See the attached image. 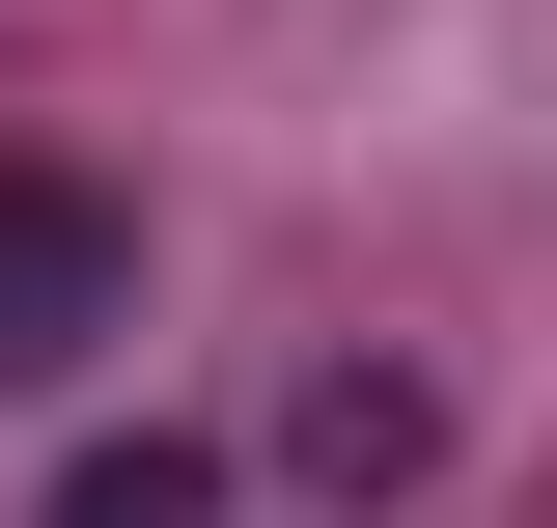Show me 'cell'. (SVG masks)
Returning a JSON list of instances; mask_svg holds the SVG:
<instances>
[{"label":"cell","instance_id":"obj_2","mask_svg":"<svg viewBox=\"0 0 557 528\" xmlns=\"http://www.w3.org/2000/svg\"><path fill=\"white\" fill-rule=\"evenodd\" d=\"M28 528H223V445H168V417H139V445H84Z\"/></svg>","mask_w":557,"mask_h":528},{"label":"cell","instance_id":"obj_3","mask_svg":"<svg viewBox=\"0 0 557 528\" xmlns=\"http://www.w3.org/2000/svg\"><path fill=\"white\" fill-rule=\"evenodd\" d=\"M278 445H307V473H335V501H391V473H418V390H391V362H335V390H307V417H278Z\"/></svg>","mask_w":557,"mask_h":528},{"label":"cell","instance_id":"obj_1","mask_svg":"<svg viewBox=\"0 0 557 528\" xmlns=\"http://www.w3.org/2000/svg\"><path fill=\"white\" fill-rule=\"evenodd\" d=\"M84 334H139V223L84 167H0V390H57Z\"/></svg>","mask_w":557,"mask_h":528}]
</instances>
